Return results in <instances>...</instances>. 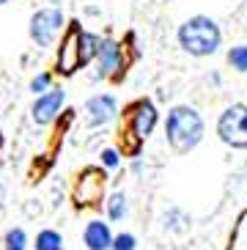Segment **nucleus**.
<instances>
[{"label":"nucleus","instance_id":"6e6552de","mask_svg":"<svg viewBox=\"0 0 247 250\" xmlns=\"http://www.w3.org/2000/svg\"><path fill=\"white\" fill-rule=\"evenodd\" d=\"M126 74V61H124V44H118L116 39H102V50L96 55V80H121Z\"/></svg>","mask_w":247,"mask_h":250},{"label":"nucleus","instance_id":"ddd939ff","mask_svg":"<svg viewBox=\"0 0 247 250\" xmlns=\"http://www.w3.org/2000/svg\"><path fill=\"white\" fill-rule=\"evenodd\" d=\"M33 248L36 250H63V236H61V231H55V228H41L36 234Z\"/></svg>","mask_w":247,"mask_h":250},{"label":"nucleus","instance_id":"423d86ee","mask_svg":"<svg viewBox=\"0 0 247 250\" xmlns=\"http://www.w3.org/2000/svg\"><path fill=\"white\" fill-rule=\"evenodd\" d=\"M82 36H85V30L80 28L77 20L66 22V30L58 42V55H55V74L72 77L77 69L88 66L85 55H82Z\"/></svg>","mask_w":247,"mask_h":250},{"label":"nucleus","instance_id":"20e7f679","mask_svg":"<svg viewBox=\"0 0 247 250\" xmlns=\"http://www.w3.org/2000/svg\"><path fill=\"white\" fill-rule=\"evenodd\" d=\"M104 187H107V170L102 165H85V168L77 173L72 187V204L77 212H85V209H102V204L107 201L104 195Z\"/></svg>","mask_w":247,"mask_h":250},{"label":"nucleus","instance_id":"f8f14e48","mask_svg":"<svg viewBox=\"0 0 247 250\" xmlns=\"http://www.w3.org/2000/svg\"><path fill=\"white\" fill-rule=\"evenodd\" d=\"M104 214H107L110 223L126 220V217H129V198H126V192H124V190L110 192L107 201H104Z\"/></svg>","mask_w":247,"mask_h":250},{"label":"nucleus","instance_id":"4468645a","mask_svg":"<svg viewBox=\"0 0 247 250\" xmlns=\"http://www.w3.org/2000/svg\"><path fill=\"white\" fill-rule=\"evenodd\" d=\"M226 61H228V66H231L233 72L247 74V44H236V47H231V50L226 52Z\"/></svg>","mask_w":247,"mask_h":250},{"label":"nucleus","instance_id":"f03ea898","mask_svg":"<svg viewBox=\"0 0 247 250\" xmlns=\"http://www.w3.org/2000/svg\"><path fill=\"white\" fill-rule=\"evenodd\" d=\"M206 121L192 104H173L165 116V143L173 154H189L201 146Z\"/></svg>","mask_w":247,"mask_h":250},{"label":"nucleus","instance_id":"aec40b11","mask_svg":"<svg viewBox=\"0 0 247 250\" xmlns=\"http://www.w3.org/2000/svg\"><path fill=\"white\" fill-rule=\"evenodd\" d=\"M0 143H3V138H0Z\"/></svg>","mask_w":247,"mask_h":250},{"label":"nucleus","instance_id":"a211bd4d","mask_svg":"<svg viewBox=\"0 0 247 250\" xmlns=\"http://www.w3.org/2000/svg\"><path fill=\"white\" fill-rule=\"evenodd\" d=\"M102 168L104 170H113L121 165V154H118V148H102Z\"/></svg>","mask_w":247,"mask_h":250},{"label":"nucleus","instance_id":"1a4fd4ad","mask_svg":"<svg viewBox=\"0 0 247 250\" xmlns=\"http://www.w3.org/2000/svg\"><path fill=\"white\" fill-rule=\"evenodd\" d=\"M63 104H66V91L61 88V85H58V88L52 85L47 94L36 96L33 104H30V118H33V124H39V126L52 124V121L61 116Z\"/></svg>","mask_w":247,"mask_h":250},{"label":"nucleus","instance_id":"9d476101","mask_svg":"<svg viewBox=\"0 0 247 250\" xmlns=\"http://www.w3.org/2000/svg\"><path fill=\"white\" fill-rule=\"evenodd\" d=\"M85 124L99 129V126H107L113 118H118V99L113 94H94L85 99Z\"/></svg>","mask_w":247,"mask_h":250},{"label":"nucleus","instance_id":"6ab92c4d","mask_svg":"<svg viewBox=\"0 0 247 250\" xmlns=\"http://www.w3.org/2000/svg\"><path fill=\"white\" fill-rule=\"evenodd\" d=\"M8 3H14V0H0V6H8Z\"/></svg>","mask_w":247,"mask_h":250},{"label":"nucleus","instance_id":"2eb2a0df","mask_svg":"<svg viewBox=\"0 0 247 250\" xmlns=\"http://www.w3.org/2000/svg\"><path fill=\"white\" fill-rule=\"evenodd\" d=\"M3 250H28L25 228H8L6 236H3Z\"/></svg>","mask_w":247,"mask_h":250},{"label":"nucleus","instance_id":"39448f33","mask_svg":"<svg viewBox=\"0 0 247 250\" xmlns=\"http://www.w3.org/2000/svg\"><path fill=\"white\" fill-rule=\"evenodd\" d=\"M66 30V17L58 6H44V8H36L30 14V22H28V36L30 42L41 50L52 47L55 42H61Z\"/></svg>","mask_w":247,"mask_h":250},{"label":"nucleus","instance_id":"dca6fc26","mask_svg":"<svg viewBox=\"0 0 247 250\" xmlns=\"http://www.w3.org/2000/svg\"><path fill=\"white\" fill-rule=\"evenodd\" d=\"M30 94H33V99L36 96H41V94H47V91L52 88V72H39L33 80H30Z\"/></svg>","mask_w":247,"mask_h":250},{"label":"nucleus","instance_id":"f257e3e1","mask_svg":"<svg viewBox=\"0 0 247 250\" xmlns=\"http://www.w3.org/2000/svg\"><path fill=\"white\" fill-rule=\"evenodd\" d=\"M160 124V110L151 99H135L124 107V121L118 126V154L124 157H138L140 146L154 135Z\"/></svg>","mask_w":247,"mask_h":250},{"label":"nucleus","instance_id":"7ed1b4c3","mask_svg":"<svg viewBox=\"0 0 247 250\" xmlns=\"http://www.w3.org/2000/svg\"><path fill=\"white\" fill-rule=\"evenodd\" d=\"M176 42L192 58H211L223 47V28L217 20H211L206 14H195L179 25Z\"/></svg>","mask_w":247,"mask_h":250},{"label":"nucleus","instance_id":"9b49d317","mask_svg":"<svg viewBox=\"0 0 247 250\" xmlns=\"http://www.w3.org/2000/svg\"><path fill=\"white\" fill-rule=\"evenodd\" d=\"M113 239H116V234H113L110 223L104 220H88L82 228V245L88 250H110Z\"/></svg>","mask_w":247,"mask_h":250},{"label":"nucleus","instance_id":"0eeeda50","mask_svg":"<svg viewBox=\"0 0 247 250\" xmlns=\"http://www.w3.org/2000/svg\"><path fill=\"white\" fill-rule=\"evenodd\" d=\"M217 138L231 148H247V104L233 102L217 118Z\"/></svg>","mask_w":247,"mask_h":250},{"label":"nucleus","instance_id":"f3484780","mask_svg":"<svg viewBox=\"0 0 247 250\" xmlns=\"http://www.w3.org/2000/svg\"><path fill=\"white\" fill-rule=\"evenodd\" d=\"M110 250H138V239H135V234H129V231H121V234H116Z\"/></svg>","mask_w":247,"mask_h":250}]
</instances>
